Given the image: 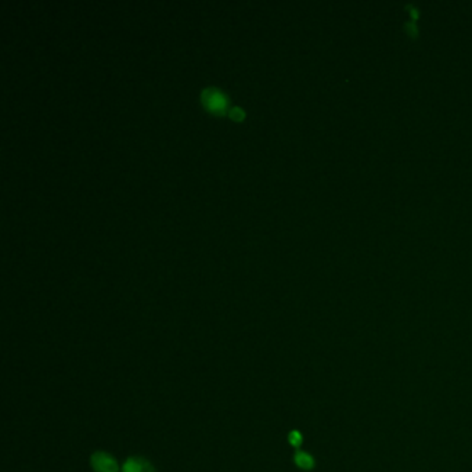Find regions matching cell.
I'll return each mask as SVG.
<instances>
[{
    "label": "cell",
    "mask_w": 472,
    "mask_h": 472,
    "mask_svg": "<svg viewBox=\"0 0 472 472\" xmlns=\"http://www.w3.org/2000/svg\"><path fill=\"white\" fill-rule=\"evenodd\" d=\"M90 463L96 472H118L117 460L104 451H96L91 456Z\"/></svg>",
    "instance_id": "cell-1"
},
{
    "label": "cell",
    "mask_w": 472,
    "mask_h": 472,
    "mask_svg": "<svg viewBox=\"0 0 472 472\" xmlns=\"http://www.w3.org/2000/svg\"><path fill=\"white\" fill-rule=\"evenodd\" d=\"M122 471L123 472H155V470L152 468V466L143 460V459H129L123 467H122Z\"/></svg>",
    "instance_id": "cell-2"
},
{
    "label": "cell",
    "mask_w": 472,
    "mask_h": 472,
    "mask_svg": "<svg viewBox=\"0 0 472 472\" xmlns=\"http://www.w3.org/2000/svg\"><path fill=\"white\" fill-rule=\"evenodd\" d=\"M296 466L302 470H312L315 467V460L312 456H309L308 453L303 451H298L296 454Z\"/></svg>",
    "instance_id": "cell-3"
},
{
    "label": "cell",
    "mask_w": 472,
    "mask_h": 472,
    "mask_svg": "<svg viewBox=\"0 0 472 472\" xmlns=\"http://www.w3.org/2000/svg\"><path fill=\"white\" fill-rule=\"evenodd\" d=\"M288 441H290V443H291L294 447H299L300 443H302V435H300L298 431H293V432L288 435Z\"/></svg>",
    "instance_id": "cell-4"
},
{
    "label": "cell",
    "mask_w": 472,
    "mask_h": 472,
    "mask_svg": "<svg viewBox=\"0 0 472 472\" xmlns=\"http://www.w3.org/2000/svg\"><path fill=\"white\" fill-rule=\"evenodd\" d=\"M405 28H406V30H408V33H409L410 36H413V38H415V36H417V33H418V30H417V27H415V24H414V23H408Z\"/></svg>",
    "instance_id": "cell-5"
},
{
    "label": "cell",
    "mask_w": 472,
    "mask_h": 472,
    "mask_svg": "<svg viewBox=\"0 0 472 472\" xmlns=\"http://www.w3.org/2000/svg\"><path fill=\"white\" fill-rule=\"evenodd\" d=\"M230 116H232L233 118L240 119L241 117H242V111H241L238 107H233V108H232V113H230Z\"/></svg>",
    "instance_id": "cell-6"
}]
</instances>
